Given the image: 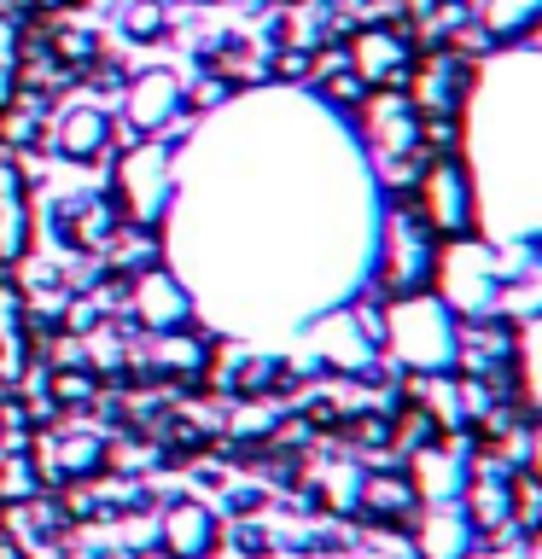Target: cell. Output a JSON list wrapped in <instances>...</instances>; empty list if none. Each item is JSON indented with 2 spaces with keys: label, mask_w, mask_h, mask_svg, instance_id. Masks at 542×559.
Here are the masks:
<instances>
[{
  "label": "cell",
  "mask_w": 542,
  "mask_h": 559,
  "mask_svg": "<svg viewBox=\"0 0 542 559\" xmlns=\"http://www.w3.org/2000/svg\"><path fill=\"white\" fill-rule=\"evenodd\" d=\"M0 559H30V554L17 548V542H0Z\"/></svg>",
  "instance_id": "484cf974"
},
{
  "label": "cell",
  "mask_w": 542,
  "mask_h": 559,
  "mask_svg": "<svg viewBox=\"0 0 542 559\" xmlns=\"http://www.w3.org/2000/svg\"><path fill=\"white\" fill-rule=\"evenodd\" d=\"M129 321L140 326V332H181L187 321H192V292L175 280L169 269H140L134 280H129Z\"/></svg>",
  "instance_id": "52a82bcc"
},
{
  "label": "cell",
  "mask_w": 542,
  "mask_h": 559,
  "mask_svg": "<svg viewBox=\"0 0 542 559\" xmlns=\"http://www.w3.org/2000/svg\"><path fill=\"white\" fill-rule=\"evenodd\" d=\"M234 548L251 554V559H269V554H274V536L262 531V524H245V519H239V524H234Z\"/></svg>",
  "instance_id": "603a6c76"
},
{
  "label": "cell",
  "mask_w": 542,
  "mask_h": 559,
  "mask_svg": "<svg viewBox=\"0 0 542 559\" xmlns=\"http://www.w3.org/2000/svg\"><path fill=\"white\" fill-rule=\"evenodd\" d=\"M30 251V187L12 152H0V262Z\"/></svg>",
  "instance_id": "5bb4252c"
},
{
  "label": "cell",
  "mask_w": 542,
  "mask_h": 559,
  "mask_svg": "<svg viewBox=\"0 0 542 559\" xmlns=\"http://www.w3.org/2000/svg\"><path fill=\"white\" fill-rule=\"evenodd\" d=\"M339 437H344L350 449H362V454H385V449H391V414H379V408L344 414L339 419Z\"/></svg>",
  "instance_id": "ffe728a7"
},
{
  "label": "cell",
  "mask_w": 542,
  "mask_h": 559,
  "mask_svg": "<svg viewBox=\"0 0 542 559\" xmlns=\"http://www.w3.org/2000/svg\"><path fill=\"white\" fill-rule=\"evenodd\" d=\"M432 274H437V245L426 234V222L414 216V204H397V227H391V245H385V262H379L385 297L426 292Z\"/></svg>",
  "instance_id": "277c9868"
},
{
  "label": "cell",
  "mask_w": 542,
  "mask_h": 559,
  "mask_svg": "<svg viewBox=\"0 0 542 559\" xmlns=\"http://www.w3.org/2000/svg\"><path fill=\"white\" fill-rule=\"evenodd\" d=\"M269 507V489H257V484H234L227 489V513L234 519H251V513H262Z\"/></svg>",
  "instance_id": "cb8c5ba5"
},
{
  "label": "cell",
  "mask_w": 542,
  "mask_h": 559,
  "mask_svg": "<svg viewBox=\"0 0 542 559\" xmlns=\"http://www.w3.org/2000/svg\"><path fill=\"white\" fill-rule=\"evenodd\" d=\"M94 396H99L94 367H52L47 373V402L52 408H87Z\"/></svg>",
  "instance_id": "ac0fdd59"
},
{
  "label": "cell",
  "mask_w": 542,
  "mask_h": 559,
  "mask_svg": "<svg viewBox=\"0 0 542 559\" xmlns=\"http://www.w3.org/2000/svg\"><path fill=\"white\" fill-rule=\"evenodd\" d=\"M47 52L59 59L64 70H94V59H99V35L94 29H82V24H59L47 35Z\"/></svg>",
  "instance_id": "d6986e66"
},
{
  "label": "cell",
  "mask_w": 542,
  "mask_h": 559,
  "mask_svg": "<svg viewBox=\"0 0 542 559\" xmlns=\"http://www.w3.org/2000/svg\"><path fill=\"white\" fill-rule=\"evenodd\" d=\"M42 489H47V478L35 466V454H0V501H30Z\"/></svg>",
  "instance_id": "44dd1931"
},
{
  "label": "cell",
  "mask_w": 542,
  "mask_h": 559,
  "mask_svg": "<svg viewBox=\"0 0 542 559\" xmlns=\"http://www.w3.org/2000/svg\"><path fill=\"white\" fill-rule=\"evenodd\" d=\"M30 361V304L12 280H0V379H24Z\"/></svg>",
  "instance_id": "2e32d148"
},
{
  "label": "cell",
  "mask_w": 542,
  "mask_h": 559,
  "mask_svg": "<svg viewBox=\"0 0 542 559\" xmlns=\"http://www.w3.org/2000/svg\"><path fill=\"white\" fill-rule=\"evenodd\" d=\"M35 12H59V7H76V0H30Z\"/></svg>",
  "instance_id": "d4e9b609"
},
{
  "label": "cell",
  "mask_w": 542,
  "mask_h": 559,
  "mask_svg": "<svg viewBox=\"0 0 542 559\" xmlns=\"http://www.w3.org/2000/svg\"><path fill=\"white\" fill-rule=\"evenodd\" d=\"M414 216L426 222L432 239L461 245L472 239V175L455 152H437L414 175Z\"/></svg>",
  "instance_id": "7a4b0ae2"
},
{
  "label": "cell",
  "mask_w": 542,
  "mask_h": 559,
  "mask_svg": "<svg viewBox=\"0 0 542 559\" xmlns=\"http://www.w3.org/2000/svg\"><path fill=\"white\" fill-rule=\"evenodd\" d=\"M117 227H122V216H117L111 199H70L64 204V245H70V251L99 257L105 245H111Z\"/></svg>",
  "instance_id": "9a60e30c"
},
{
  "label": "cell",
  "mask_w": 542,
  "mask_h": 559,
  "mask_svg": "<svg viewBox=\"0 0 542 559\" xmlns=\"http://www.w3.org/2000/svg\"><path fill=\"white\" fill-rule=\"evenodd\" d=\"M484 41H519L542 24V0H484L479 7Z\"/></svg>",
  "instance_id": "e0dca14e"
},
{
  "label": "cell",
  "mask_w": 542,
  "mask_h": 559,
  "mask_svg": "<svg viewBox=\"0 0 542 559\" xmlns=\"http://www.w3.org/2000/svg\"><path fill=\"white\" fill-rule=\"evenodd\" d=\"M315 356H321L327 373L362 379L367 367H374V356H379V338L356 321V314H327V321L315 326Z\"/></svg>",
  "instance_id": "7c38bea8"
},
{
  "label": "cell",
  "mask_w": 542,
  "mask_h": 559,
  "mask_svg": "<svg viewBox=\"0 0 542 559\" xmlns=\"http://www.w3.org/2000/svg\"><path fill=\"white\" fill-rule=\"evenodd\" d=\"M379 349H391L409 373H449L455 349H461V321H455V309L437 292L391 297V304H385Z\"/></svg>",
  "instance_id": "6da1fadb"
},
{
  "label": "cell",
  "mask_w": 542,
  "mask_h": 559,
  "mask_svg": "<svg viewBox=\"0 0 542 559\" xmlns=\"http://www.w3.org/2000/svg\"><path fill=\"white\" fill-rule=\"evenodd\" d=\"M467 82H472V70L461 52H432V59H414V111L420 117H455L461 111V99H467Z\"/></svg>",
  "instance_id": "8fae6325"
},
{
  "label": "cell",
  "mask_w": 542,
  "mask_h": 559,
  "mask_svg": "<svg viewBox=\"0 0 542 559\" xmlns=\"http://www.w3.org/2000/svg\"><path fill=\"white\" fill-rule=\"evenodd\" d=\"M432 7H461V0H432Z\"/></svg>",
  "instance_id": "4316f807"
},
{
  "label": "cell",
  "mask_w": 542,
  "mask_h": 559,
  "mask_svg": "<svg viewBox=\"0 0 542 559\" xmlns=\"http://www.w3.org/2000/svg\"><path fill=\"white\" fill-rule=\"evenodd\" d=\"M350 70L362 76V87L374 94V87H391V94H402L414 76V41H409V29H385V24H367L350 35Z\"/></svg>",
  "instance_id": "5b68a950"
},
{
  "label": "cell",
  "mask_w": 542,
  "mask_h": 559,
  "mask_svg": "<svg viewBox=\"0 0 542 559\" xmlns=\"http://www.w3.org/2000/svg\"><path fill=\"white\" fill-rule=\"evenodd\" d=\"M111 204L117 216H129V227H152L169 204V157L157 146L122 152L111 169Z\"/></svg>",
  "instance_id": "3957f363"
},
{
  "label": "cell",
  "mask_w": 542,
  "mask_h": 559,
  "mask_svg": "<svg viewBox=\"0 0 542 559\" xmlns=\"http://www.w3.org/2000/svg\"><path fill=\"white\" fill-rule=\"evenodd\" d=\"M187 111V87L175 70H140V76L122 87V117H129V129L134 134H164L175 117Z\"/></svg>",
  "instance_id": "ba28073f"
},
{
  "label": "cell",
  "mask_w": 542,
  "mask_h": 559,
  "mask_svg": "<svg viewBox=\"0 0 542 559\" xmlns=\"http://www.w3.org/2000/svg\"><path fill=\"white\" fill-rule=\"evenodd\" d=\"M111 117L99 111V105H70V111H59V122H52V152L64 157V164H99L105 152H111Z\"/></svg>",
  "instance_id": "4fadbf2b"
},
{
  "label": "cell",
  "mask_w": 542,
  "mask_h": 559,
  "mask_svg": "<svg viewBox=\"0 0 542 559\" xmlns=\"http://www.w3.org/2000/svg\"><path fill=\"white\" fill-rule=\"evenodd\" d=\"M420 507H426V501L414 496L409 472H402V466H374V472H362L350 519L367 524V531H409Z\"/></svg>",
  "instance_id": "8992f818"
},
{
  "label": "cell",
  "mask_w": 542,
  "mask_h": 559,
  "mask_svg": "<svg viewBox=\"0 0 542 559\" xmlns=\"http://www.w3.org/2000/svg\"><path fill=\"white\" fill-rule=\"evenodd\" d=\"M216 542H222L216 513H210L204 501H192V496H175L164 507V519H157V548H164L169 559H210Z\"/></svg>",
  "instance_id": "30bf717a"
},
{
  "label": "cell",
  "mask_w": 542,
  "mask_h": 559,
  "mask_svg": "<svg viewBox=\"0 0 542 559\" xmlns=\"http://www.w3.org/2000/svg\"><path fill=\"white\" fill-rule=\"evenodd\" d=\"M164 29H169L164 0H129V7H122V35H129V41H157Z\"/></svg>",
  "instance_id": "7402d4cb"
},
{
  "label": "cell",
  "mask_w": 542,
  "mask_h": 559,
  "mask_svg": "<svg viewBox=\"0 0 542 559\" xmlns=\"http://www.w3.org/2000/svg\"><path fill=\"white\" fill-rule=\"evenodd\" d=\"M409 536H414L420 559H472L479 554V531H472L461 501H432L426 513H414Z\"/></svg>",
  "instance_id": "9c48e42d"
}]
</instances>
